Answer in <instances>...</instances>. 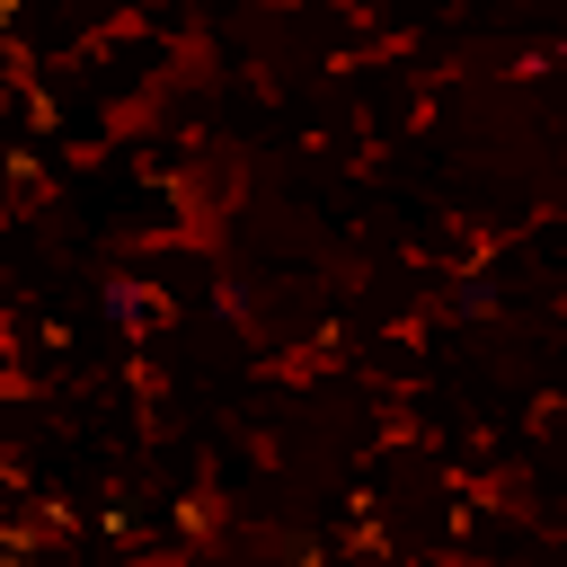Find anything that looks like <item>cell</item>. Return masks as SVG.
Wrapping results in <instances>:
<instances>
[{"label":"cell","mask_w":567,"mask_h":567,"mask_svg":"<svg viewBox=\"0 0 567 567\" xmlns=\"http://www.w3.org/2000/svg\"><path fill=\"white\" fill-rule=\"evenodd\" d=\"M106 292H115V310H124V319H151V328H168V319H177V310H168V292H159V284H133V275H115V284H106Z\"/></svg>","instance_id":"cell-1"},{"label":"cell","mask_w":567,"mask_h":567,"mask_svg":"<svg viewBox=\"0 0 567 567\" xmlns=\"http://www.w3.org/2000/svg\"><path fill=\"white\" fill-rule=\"evenodd\" d=\"M213 523H221V496H213V470H204V487H195V496H177V532H186V540H204Z\"/></svg>","instance_id":"cell-2"},{"label":"cell","mask_w":567,"mask_h":567,"mask_svg":"<svg viewBox=\"0 0 567 567\" xmlns=\"http://www.w3.org/2000/svg\"><path fill=\"white\" fill-rule=\"evenodd\" d=\"M27 124H35V133H53V124H62V106H53L44 89H27Z\"/></svg>","instance_id":"cell-3"}]
</instances>
